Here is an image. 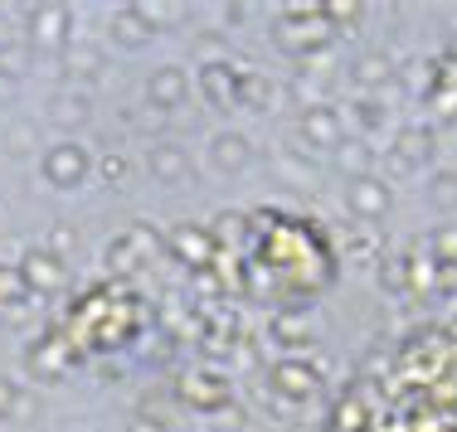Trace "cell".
I'll list each match as a JSON object with an SVG mask.
<instances>
[{
	"label": "cell",
	"instance_id": "cell-3",
	"mask_svg": "<svg viewBox=\"0 0 457 432\" xmlns=\"http://www.w3.org/2000/svg\"><path fill=\"white\" fill-rule=\"evenodd\" d=\"M428 156H433V136L428 132H404L399 136V146H395V166L399 170H419Z\"/></svg>",
	"mask_w": 457,
	"mask_h": 432
},
{
	"label": "cell",
	"instance_id": "cell-6",
	"mask_svg": "<svg viewBox=\"0 0 457 432\" xmlns=\"http://www.w3.org/2000/svg\"><path fill=\"white\" fill-rule=\"evenodd\" d=\"M214 166H224V170H238V166H248V142L238 132H228L214 142Z\"/></svg>",
	"mask_w": 457,
	"mask_h": 432
},
{
	"label": "cell",
	"instance_id": "cell-5",
	"mask_svg": "<svg viewBox=\"0 0 457 432\" xmlns=\"http://www.w3.org/2000/svg\"><path fill=\"white\" fill-rule=\"evenodd\" d=\"M428 204L438 214H457V175L453 170H438V175L428 180Z\"/></svg>",
	"mask_w": 457,
	"mask_h": 432
},
{
	"label": "cell",
	"instance_id": "cell-9",
	"mask_svg": "<svg viewBox=\"0 0 457 432\" xmlns=\"http://www.w3.org/2000/svg\"><path fill=\"white\" fill-rule=\"evenodd\" d=\"M433 257H443V263H457V224H443V229L433 233Z\"/></svg>",
	"mask_w": 457,
	"mask_h": 432
},
{
	"label": "cell",
	"instance_id": "cell-7",
	"mask_svg": "<svg viewBox=\"0 0 457 432\" xmlns=\"http://www.w3.org/2000/svg\"><path fill=\"white\" fill-rule=\"evenodd\" d=\"M389 78V63L379 59V53H365L361 63H355V83H365V88H375V83Z\"/></svg>",
	"mask_w": 457,
	"mask_h": 432
},
{
	"label": "cell",
	"instance_id": "cell-11",
	"mask_svg": "<svg viewBox=\"0 0 457 432\" xmlns=\"http://www.w3.org/2000/svg\"><path fill=\"white\" fill-rule=\"evenodd\" d=\"M453 49H457V39H453Z\"/></svg>",
	"mask_w": 457,
	"mask_h": 432
},
{
	"label": "cell",
	"instance_id": "cell-2",
	"mask_svg": "<svg viewBox=\"0 0 457 432\" xmlns=\"http://www.w3.org/2000/svg\"><path fill=\"white\" fill-rule=\"evenodd\" d=\"M302 132H307V142H317V146H336L341 142V117H336V107H307Z\"/></svg>",
	"mask_w": 457,
	"mask_h": 432
},
{
	"label": "cell",
	"instance_id": "cell-1",
	"mask_svg": "<svg viewBox=\"0 0 457 432\" xmlns=\"http://www.w3.org/2000/svg\"><path fill=\"white\" fill-rule=\"evenodd\" d=\"M345 204H351L361 219H379V214L389 209V190L379 185V180L361 175V180H351V185H345Z\"/></svg>",
	"mask_w": 457,
	"mask_h": 432
},
{
	"label": "cell",
	"instance_id": "cell-8",
	"mask_svg": "<svg viewBox=\"0 0 457 432\" xmlns=\"http://www.w3.org/2000/svg\"><path fill=\"white\" fill-rule=\"evenodd\" d=\"M341 166L351 170V180H361L365 170H370V146H361V142H345V146H341Z\"/></svg>",
	"mask_w": 457,
	"mask_h": 432
},
{
	"label": "cell",
	"instance_id": "cell-10",
	"mask_svg": "<svg viewBox=\"0 0 457 432\" xmlns=\"http://www.w3.org/2000/svg\"><path fill=\"white\" fill-rule=\"evenodd\" d=\"M361 122H365V126H379V107L365 102V107H361Z\"/></svg>",
	"mask_w": 457,
	"mask_h": 432
},
{
	"label": "cell",
	"instance_id": "cell-4",
	"mask_svg": "<svg viewBox=\"0 0 457 432\" xmlns=\"http://www.w3.org/2000/svg\"><path fill=\"white\" fill-rule=\"evenodd\" d=\"M273 384L282 388V394H292V398H307L312 388H317V374L307 370V364H278V374H273Z\"/></svg>",
	"mask_w": 457,
	"mask_h": 432
}]
</instances>
